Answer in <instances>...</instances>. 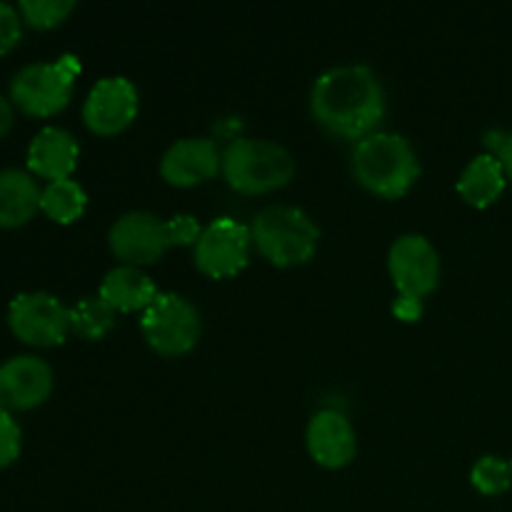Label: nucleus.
Segmentation results:
<instances>
[{
	"label": "nucleus",
	"mask_w": 512,
	"mask_h": 512,
	"mask_svg": "<svg viewBox=\"0 0 512 512\" xmlns=\"http://www.w3.org/2000/svg\"><path fill=\"white\" fill-rule=\"evenodd\" d=\"M20 455V428L8 410L0 408V470L13 465Z\"/></svg>",
	"instance_id": "nucleus-23"
},
{
	"label": "nucleus",
	"mask_w": 512,
	"mask_h": 512,
	"mask_svg": "<svg viewBox=\"0 0 512 512\" xmlns=\"http://www.w3.org/2000/svg\"><path fill=\"white\" fill-rule=\"evenodd\" d=\"M80 148L73 135L63 128H43L33 138L28 148V168L40 178L50 180H68L70 173L78 165Z\"/></svg>",
	"instance_id": "nucleus-15"
},
{
	"label": "nucleus",
	"mask_w": 512,
	"mask_h": 512,
	"mask_svg": "<svg viewBox=\"0 0 512 512\" xmlns=\"http://www.w3.org/2000/svg\"><path fill=\"white\" fill-rule=\"evenodd\" d=\"M295 163L288 150L270 140L235 138L223 153V175L233 190L260 195L278 190L293 178Z\"/></svg>",
	"instance_id": "nucleus-3"
},
{
	"label": "nucleus",
	"mask_w": 512,
	"mask_h": 512,
	"mask_svg": "<svg viewBox=\"0 0 512 512\" xmlns=\"http://www.w3.org/2000/svg\"><path fill=\"white\" fill-rule=\"evenodd\" d=\"M510 468H512V463H510Z\"/></svg>",
	"instance_id": "nucleus-29"
},
{
	"label": "nucleus",
	"mask_w": 512,
	"mask_h": 512,
	"mask_svg": "<svg viewBox=\"0 0 512 512\" xmlns=\"http://www.w3.org/2000/svg\"><path fill=\"white\" fill-rule=\"evenodd\" d=\"M495 158L500 160V165H503L505 170V178L512 180V135H503V138L495 143Z\"/></svg>",
	"instance_id": "nucleus-27"
},
{
	"label": "nucleus",
	"mask_w": 512,
	"mask_h": 512,
	"mask_svg": "<svg viewBox=\"0 0 512 512\" xmlns=\"http://www.w3.org/2000/svg\"><path fill=\"white\" fill-rule=\"evenodd\" d=\"M250 235H253V243L258 245L260 255L278 268L308 263L320 240L318 225L293 205L265 208L253 220Z\"/></svg>",
	"instance_id": "nucleus-4"
},
{
	"label": "nucleus",
	"mask_w": 512,
	"mask_h": 512,
	"mask_svg": "<svg viewBox=\"0 0 512 512\" xmlns=\"http://www.w3.org/2000/svg\"><path fill=\"white\" fill-rule=\"evenodd\" d=\"M85 205H88V195L70 178L48 183L43 188V198H40V210L60 225L75 223L85 213Z\"/></svg>",
	"instance_id": "nucleus-19"
},
{
	"label": "nucleus",
	"mask_w": 512,
	"mask_h": 512,
	"mask_svg": "<svg viewBox=\"0 0 512 512\" xmlns=\"http://www.w3.org/2000/svg\"><path fill=\"white\" fill-rule=\"evenodd\" d=\"M223 168V155L218 145L208 138H183L165 150L160 160V175L170 185L190 188V185L205 183L215 178Z\"/></svg>",
	"instance_id": "nucleus-13"
},
{
	"label": "nucleus",
	"mask_w": 512,
	"mask_h": 512,
	"mask_svg": "<svg viewBox=\"0 0 512 512\" xmlns=\"http://www.w3.org/2000/svg\"><path fill=\"white\" fill-rule=\"evenodd\" d=\"M145 340L160 355H185L200 338V315L193 305L175 293H158L143 310L140 320Z\"/></svg>",
	"instance_id": "nucleus-6"
},
{
	"label": "nucleus",
	"mask_w": 512,
	"mask_h": 512,
	"mask_svg": "<svg viewBox=\"0 0 512 512\" xmlns=\"http://www.w3.org/2000/svg\"><path fill=\"white\" fill-rule=\"evenodd\" d=\"M308 450L315 463L323 468H345L358 450V438L350 420L338 410L315 413L308 425Z\"/></svg>",
	"instance_id": "nucleus-14"
},
{
	"label": "nucleus",
	"mask_w": 512,
	"mask_h": 512,
	"mask_svg": "<svg viewBox=\"0 0 512 512\" xmlns=\"http://www.w3.org/2000/svg\"><path fill=\"white\" fill-rule=\"evenodd\" d=\"M505 180V170L495 155H478L460 175L458 193L475 208H488L505 190Z\"/></svg>",
	"instance_id": "nucleus-18"
},
{
	"label": "nucleus",
	"mask_w": 512,
	"mask_h": 512,
	"mask_svg": "<svg viewBox=\"0 0 512 512\" xmlns=\"http://www.w3.org/2000/svg\"><path fill=\"white\" fill-rule=\"evenodd\" d=\"M10 330L35 348L60 345L70 333V310L55 295L20 293L8 310Z\"/></svg>",
	"instance_id": "nucleus-7"
},
{
	"label": "nucleus",
	"mask_w": 512,
	"mask_h": 512,
	"mask_svg": "<svg viewBox=\"0 0 512 512\" xmlns=\"http://www.w3.org/2000/svg\"><path fill=\"white\" fill-rule=\"evenodd\" d=\"M53 390V370L35 355H18L0 365V408L30 410L45 403Z\"/></svg>",
	"instance_id": "nucleus-12"
},
{
	"label": "nucleus",
	"mask_w": 512,
	"mask_h": 512,
	"mask_svg": "<svg viewBox=\"0 0 512 512\" xmlns=\"http://www.w3.org/2000/svg\"><path fill=\"white\" fill-rule=\"evenodd\" d=\"M310 108L315 120L340 138H368L385 115V93L365 65H340L313 85Z\"/></svg>",
	"instance_id": "nucleus-1"
},
{
	"label": "nucleus",
	"mask_w": 512,
	"mask_h": 512,
	"mask_svg": "<svg viewBox=\"0 0 512 512\" xmlns=\"http://www.w3.org/2000/svg\"><path fill=\"white\" fill-rule=\"evenodd\" d=\"M388 268L400 295L423 300L438 288V250L423 235H403L395 240L388 255Z\"/></svg>",
	"instance_id": "nucleus-10"
},
{
	"label": "nucleus",
	"mask_w": 512,
	"mask_h": 512,
	"mask_svg": "<svg viewBox=\"0 0 512 512\" xmlns=\"http://www.w3.org/2000/svg\"><path fill=\"white\" fill-rule=\"evenodd\" d=\"M78 73L80 60L75 55H63L55 63L25 65L10 83V100L23 113L48 118V115L60 113L70 103Z\"/></svg>",
	"instance_id": "nucleus-5"
},
{
	"label": "nucleus",
	"mask_w": 512,
	"mask_h": 512,
	"mask_svg": "<svg viewBox=\"0 0 512 512\" xmlns=\"http://www.w3.org/2000/svg\"><path fill=\"white\" fill-rule=\"evenodd\" d=\"M470 480H473V485L483 495H500L510 488L512 468L505 460L488 455V458H480L475 463Z\"/></svg>",
	"instance_id": "nucleus-22"
},
{
	"label": "nucleus",
	"mask_w": 512,
	"mask_h": 512,
	"mask_svg": "<svg viewBox=\"0 0 512 512\" xmlns=\"http://www.w3.org/2000/svg\"><path fill=\"white\" fill-rule=\"evenodd\" d=\"M155 285L148 275L133 265H120L113 268L103 278L100 285V298L115 310V313H133V310H145L155 300Z\"/></svg>",
	"instance_id": "nucleus-17"
},
{
	"label": "nucleus",
	"mask_w": 512,
	"mask_h": 512,
	"mask_svg": "<svg viewBox=\"0 0 512 512\" xmlns=\"http://www.w3.org/2000/svg\"><path fill=\"white\" fill-rule=\"evenodd\" d=\"M393 313L398 320H405V323H415L423 315V300L408 298V295H400L393 303Z\"/></svg>",
	"instance_id": "nucleus-26"
},
{
	"label": "nucleus",
	"mask_w": 512,
	"mask_h": 512,
	"mask_svg": "<svg viewBox=\"0 0 512 512\" xmlns=\"http://www.w3.org/2000/svg\"><path fill=\"white\" fill-rule=\"evenodd\" d=\"M73 8L75 3H70V0H23L18 5L25 23L38 30H48L60 25L73 13Z\"/></svg>",
	"instance_id": "nucleus-21"
},
{
	"label": "nucleus",
	"mask_w": 512,
	"mask_h": 512,
	"mask_svg": "<svg viewBox=\"0 0 512 512\" xmlns=\"http://www.w3.org/2000/svg\"><path fill=\"white\" fill-rule=\"evenodd\" d=\"M353 173L370 193L380 198H400L418 180L420 163L403 135L373 133L355 148Z\"/></svg>",
	"instance_id": "nucleus-2"
},
{
	"label": "nucleus",
	"mask_w": 512,
	"mask_h": 512,
	"mask_svg": "<svg viewBox=\"0 0 512 512\" xmlns=\"http://www.w3.org/2000/svg\"><path fill=\"white\" fill-rule=\"evenodd\" d=\"M18 10L10 8L8 3H0V55L10 53L20 43L23 25H20Z\"/></svg>",
	"instance_id": "nucleus-24"
},
{
	"label": "nucleus",
	"mask_w": 512,
	"mask_h": 512,
	"mask_svg": "<svg viewBox=\"0 0 512 512\" xmlns=\"http://www.w3.org/2000/svg\"><path fill=\"white\" fill-rule=\"evenodd\" d=\"M168 230H170V240L173 245H190L198 243L200 238V223L193 218V215H175V218L168 220Z\"/></svg>",
	"instance_id": "nucleus-25"
},
{
	"label": "nucleus",
	"mask_w": 512,
	"mask_h": 512,
	"mask_svg": "<svg viewBox=\"0 0 512 512\" xmlns=\"http://www.w3.org/2000/svg\"><path fill=\"white\" fill-rule=\"evenodd\" d=\"M43 190L25 170L0 173V228H20L40 210Z\"/></svg>",
	"instance_id": "nucleus-16"
},
{
	"label": "nucleus",
	"mask_w": 512,
	"mask_h": 512,
	"mask_svg": "<svg viewBox=\"0 0 512 512\" xmlns=\"http://www.w3.org/2000/svg\"><path fill=\"white\" fill-rule=\"evenodd\" d=\"M138 113V90L128 78H103L83 105V120L95 135H118Z\"/></svg>",
	"instance_id": "nucleus-11"
},
{
	"label": "nucleus",
	"mask_w": 512,
	"mask_h": 512,
	"mask_svg": "<svg viewBox=\"0 0 512 512\" xmlns=\"http://www.w3.org/2000/svg\"><path fill=\"white\" fill-rule=\"evenodd\" d=\"M115 310L103 298H83L70 308V330L85 340H100L113 330Z\"/></svg>",
	"instance_id": "nucleus-20"
},
{
	"label": "nucleus",
	"mask_w": 512,
	"mask_h": 512,
	"mask_svg": "<svg viewBox=\"0 0 512 512\" xmlns=\"http://www.w3.org/2000/svg\"><path fill=\"white\" fill-rule=\"evenodd\" d=\"M250 243V228L233 218H218L200 233L195 243V263L210 278H230L248 265Z\"/></svg>",
	"instance_id": "nucleus-8"
},
{
	"label": "nucleus",
	"mask_w": 512,
	"mask_h": 512,
	"mask_svg": "<svg viewBox=\"0 0 512 512\" xmlns=\"http://www.w3.org/2000/svg\"><path fill=\"white\" fill-rule=\"evenodd\" d=\"M10 125H13V108H10L8 100L0 95V138H3L5 133L10 130Z\"/></svg>",
	"instance_id": "nucleus-28"
},
{
	"label": "nucleus",
	"mask_w": 512,
	"mask_h": 512,
	"mask_svg": "<svg viewBox=\"0 0 512 512\" xmlns=\"http://www.w3.org/2000/svg\"><path fill=\"white\" fill-rule=\"evenodd\" d=\"M170 245L173 240H170L168 220H160L158 215L143 210L120 215L110 228V248L133 268L158 263Z\"/></svg>",
	"instance_id": "nucleus-9"
}]
</instances>
